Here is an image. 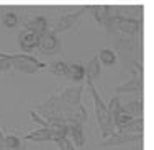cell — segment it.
Listing matches in <instances>:
<instances>
[{"label":"cell","instance_id":"7402d4cb","mask_svg":"<svg viewBox=\"0 0 154 150\" xmlns=\"http://www.w3.org/2000/svg\"><path fill=\"white\" fill-rule=\"evenodd\" d=\"M0 150H8V149H7V147H2V149H0Z\"/></svg>","mask_w":154,"mask_h":150},{"label":"cell","instance_id":"8fae6325","mask_svg":"<svg viewBox=\"0 0 154 150\" xmlns=\"http://www.w3.org/2000/svg\"><path fill=\"white\" fill-rule=\"evenodd\" d=\"M25 28H26V30H30V31H33V33H36L38 36L49 30V26H48V20H46L45 16H35L33 20L28 21Z\"/></svg>","mask_w":154,"mask_h":150},{"label":"cell","instance_id":"9c48e42d","mask_svg":"<svg viewBox=\"0 0 154 150\" xmlns=\"http://www.w3.org/2000/svg\"><path fill=\"white\" fill-rule=\"evenodd\" d=\"M122 109L126 114L133 116V118H143V111H144V101L143 98H136V100L128 101L126 104H122Z\"/></svg>","mask_w":154,"mask_h":150},{"label":"cell","instance_id":"ba28073f","mask_svg":"<svg viewBox=\"0 0 154 150\" xmlns=\"http://www.w3.org/2000/svg\"><path fill=\"white\" fill-rule=\"evenodd\" d=\"M116 93L123 95V93H143V78L141 77H133L128 82L122 83L116 87Z\"/></svg>","mask_w":154,"mask_h":150},{"label":"cell","instance_id":"e0dca14e","mask_svg":"<svg viewBox=\"0 0 154 150\" xmlns=\"http://www.w3.org/2000/svg\"><path fill=\"white\" fill-rule=\"evenodd\" d=\"M107 111H108L110 118L113 121V118L122 111V100H120V96H113L112 100H110V103L107 104Z\"/></svg>","mask_w":154,"mask_h":150},{"label":"cell","instance_id":"7a4b0ae2","mask_svg":"<svg viewBox=\"0 0 154 150\" xmlns=\"http://www.w3.org/2000/svg\"><path fill=\"white\" fill-rule=\"evenodd\" d=\"M7 59L12 64V69H17L18 72H23V74H36V72L46 69V64L39 62L36 57H33L31 54L26 52H20V54H5Z\"/></svg>","mask_w":154,"mask_h":150},{"label":"cell","instance_id":"9a60e30c","mask_svg":"<svg viewBox=\"0 0 154 150\" xmlns=\"http://www.w3.org/2000/svg\"><path fill=\"white\" fill-rule=\"evenodd\" d=\"M98 62H100L102 65H107V67H112V65L116 64V54L113 52L112 49H102L100 52H98Z\"/></svg>","mask_w":154,"mask_h":150},{"label":"cell","instance_id":"44dd1931","mask_svg":"<svg viewBox=\"0 0 154 150\" xmlns=\"http://www.w3.org/2000/svg\"><path fill=\"white\" fill-rule=\"evenodd\" d=\"M56 144H57V147H59V150H77L75 145L71 142V139H69V137H61V139H57Z\"/></svg>","mask_w":154,"mask_h":150},{"label":"cell","instance_id":"6da1fadb","mask_svg":"<svg viewBox=\"0 0 154 150\" xmlns=\"http://www.w3.org/2000/svg\"><path fill=\"white\" fill-rule=\"evenodd\" d=\"M87 87H89L90 93H92V100H94V108H95V116H97V122L100 126L102 131V139H107L110 134L115 132V127H113V121L110 118L108 111H107V104L103 103L102 96L98 95L97 88L94 87L92 80H87Z\"/></svg>","mask_w":154,"mask_h":150},{"label":"cell","instance_id":"5b68a950","mask_svg":"<svg viewBox=\"0 0 154 150\" xmlns=\"http://www.w3.org/2000/svg\"><path fill=\"white\" fill-rule=\"evenodd\" d=\"M38 47L43 51V54H54L61 47L59 39L56 38V33L53 30H48L43 34H39V43Z\"/></svg>","mask_w":154,"mask_h":150},{"label":"cell","instance_id":"ac0fdd59","mask_svg":"<svg viewBox=\"0 0 154 150\" xmlns=\"http://www.w3.org/2000/svg\"><path fill=\"white\" fill-rule=\"evenodd\" d=\"M3 145L8 150H20L21 139L17 137V135H13V134H10V135H7V137H3Z\"/></svg>","mask_w":154,"mask_h":150},{"label":"cell","instance_id":"7c38bea8","mask_svg":"<svg viewBox=\"0 0 154 150\" xmlns=\"http://www.w3.org/2000/svg\"><path fill=\"white\" fill-rule=\"evenodd\" d=\"M25 140L30 142H48L53 140V135H51V131L48 127H39V129L33 131V132L25 135Z\"/></svg>","mask_w":154,"mask_h":150},{"label":"cell","instance_id":"8992f818","mask_svg":"<svg viewBox=\"0 0 154 150\" xmlns=\"http://www.w3.org/2000/svg\"><path fill=\"white\" fill-rule=\"evenodd\" d=\"M38 43H39V36L36 34V33L26 30V28L18 34V44H20L21 51L26 52V54L33 52V51L38 47Z\"/></svg>","mask_w":154,"mask_h":150},{"label":"cell","instance_id":"4fadbf2b","mask_svg":"<svg viewBox=\"0 0 154 150\" xmlns=\"http://www.w3.org/2000/svg\"><path fill=\"white\" fill-rule=\"evenodd\" d=\"M66 77L74 82H80L82 78H85V70H84V65L80 64H71L67 65V72H66Z\"/></svg>","mask_w":154,"mask_h":150},{"label":"cell","instance_id":"30bf717a","mask_svg":"<svg viewBox=\"0 0 154 150\" xmlns=\"http://www.w3.org/2000/svg\"><path fill=\"white\" fill-rule=\"evenodd\" d=\"M84 70H85V77L87 80H97L98 77H100V72H102V64L98 62V57L94 56L92 59L87 62V65L84 67Z\"/></svg>","mask_w":154,"mask_h":150},{"label":"cell","instance_id":"52a82bcc","mask_svg":"<svg viewBox=\"0 0 154 150\" xmlns=\"http://www.w3.org/2000/svg\"><path fill=\"white\" fill-rule=\"evenodd\" d=\"M82 18V12H77V13H67V15L61 16L59 20L56 21L53 31L54 33H62V31H67L71 28H74L77 25V21Z\"/></svg>","mask_w":154,"mask_h":150},{"label":"cell","instance_id":"d6986e66","mask_svg":"<svg viewBox=\"0 0 154 150\" xmlns=\"http://www.w3.org/2000/svg\"><path fill=\"white\" fill-rule=\"evenodd\" d=\"M49 70H51V74L56 75V77H66V72H67V64H66V62H62V60H57V62H54V64L49 67Z\"/></svg>","mask_w":154,"mask_h":150},{"label":"cell","instance_id":"3957f363","mask_svg":"<svg viewBox=\"0 0 154 150\" xmlns=\"http://www.w3.org/2000/svg\"><path fill=\"white\" fill-rule=\"evenodd\" d=\"M35 111L45 121L64 119L62 118V104H61V100H59V95H51L45 103L35 104Z\"/></svg>","mask_w":154,"mask_h":150},{"label":"cell","instance_id":"277c9868","mask_svg":"<svg viewBox=\"0 0 154 150\" xmlns=\"http://www.w3.org/2000/svg\"><path fill=\"white\" fill-rule=\"evenodd\" d=\"M143 134H130L125 131H115L113 134H110L107 139H103L102 147H120V145H128V144H134V142L141 140Z\"/></svg>","mask_w":154,"mask_h":150},{"label":"cell","instance_id":"ffe728a7","mask_svg":"<svg viewBox=\"0 0 154 150\" xmlns=\"http://www.w3.org/2000/svg\"><path fill=\"white\" fill-rule=\"evenodd\" d=\"M3 26H7V28H15L17 25H18V16H17V13H13V12H8V13H5L3 15Z\"/></svg>","mask_w":154,"mask_h":150},{"label":"cell","instance_id":"5bb4252c","mask_svg":"<svg viewBox=\"0 0 154 150\" xmlns=\"http://www.w3.org/2000/svg\"><path fill=\"white\" fill-rule=\"evenodd\" d=\"M120 131H125V132H130V134H143L144 132V119L143 118H133Z\"/></svg>","mask_w":154,"mask_h":150},{"label":"cell","instance_id":"2e32d148","mask_svg":"<svg viewBox=\"0 0 154 150\" xmlns=\"http://www.w3.org/2000/svg\"><path fill=\"white\" fill-rule=\"evenodd\" d=\"M133 119V116H130V114H126V113L123 111H120L118 114L115 116V118H113V127H115V131H120V129H123L125 126H126L128 122H130V121Z\"/></svg>","mask_w":154,"mask_h":150}]
</instances>
